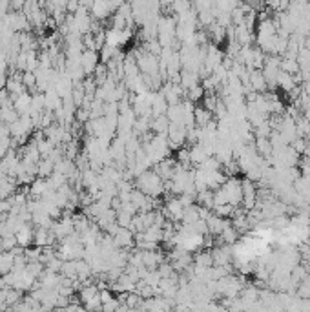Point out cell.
Wrapping results in <instances>:
<instances>
[{
    "instance_id": "3",
    "label": "cell",
    "mask_w": 310,
    "mask_h": 312,
    "mask_svg": "<svg viewBox=\"0 0 310 312\" xmlns=\"http://www.w3.org/2000/svg\"><path fill=\"white\" fill-rule=\"evenodd\" d=\"M296 86H298V84L294 82V77L281 69V71L278 73V88H281L283 91H287V93H289V91L292 90V88H296Z\"/></svg>"
},
{
    "instance_id": "1",
    "label": "cell",
    "mask_w": 310,
    "mask_h": 312,
    "mask_svg": "<svg viewBox=\"0 0 310 312\" xmlns=\"http://www.w3.org/2000/svg\"><path fill=\"white\" fill-rule=\"evenodd\" d=\"M97 64H99V55H97L95 49H86V51L80 53V66H82L86 75L93 73Z\"/></svg>"
},
{
    "instance_id": "2",
    "label": "cell",
    "mask_w": 310,
    "mask_h": 312,
    "mask_svg": "<svg viewBox=\"0 0 310 312\" xmlns=\"http://www.w3.org/2000/svg\"><path fill=\"white\" fill-rule=\"evenodd\" d=\"M250 86L257 93H263V91L268 90L267 79H265V75H263L261 69H250Z\"/></svg>"
}]
</instances>
